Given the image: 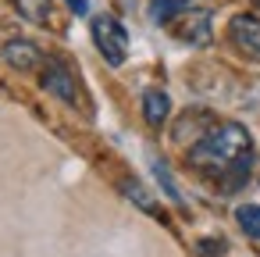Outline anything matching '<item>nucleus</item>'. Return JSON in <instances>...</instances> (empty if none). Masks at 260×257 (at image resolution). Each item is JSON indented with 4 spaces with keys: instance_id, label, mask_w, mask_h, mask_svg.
<instances>
[{
    "instance_id": "f257e3e1",
    "label": "nucleus",
    "mask_w": 260,
    "mask_h": 257,
    "mask_svg": "<svg viewBox=\"0 0 260 257\" xmlns=\"http://www.w3.org/2000/svg\"><path fill=\"white\" fill-rule=\"evenodd\" d=\"M249 161H253V139L239 122L214 125L207 136H200L189 147V164L214 179H224L228 172H235L239 164H249Z\"/></svg>"
},
{
    "instance_id": "f03ea898",
    "label": "nucleus",
    "mask_w": 260,
    "mask_h": 257,
    "mask_svg": "<svg viewBox=\"0 0 260 257\" xmlns=\"http://www.w3.org/2000/svg\"><path fill=\"white\" fill-rule=\"evenodd\" d=\"M93 43H96V50H100V58L107 61V65H125V58H128V33H125V25L114 18V15H96L93 18Z\"/></svg>"
},
{
    "instance_id": "7ed1b4c3",
    "label": "nucleus",
    "mask_w": 260,
    "mask_h": 257,
    "mask_svg": "<svg viewBox=\"0 0 260 257\" xmlns=\"http://www.w3.org/2000/svg\"><path fill=\"white\" fill-rule=\"evenodd\" d=\"M40 86L54 97V100H61V104H68V107H79V100H82V93H79V82H75V72L61 61V58H47L43 61V72H40Z\"/></svg>"
},
{
    "instance_id": "20e7f679",
    "label": "nucleus",
    "mask_w": 260,
    "mask_h": 257,
    "mask_svg": "<svg viewBox=\"0 0 260 257\" xmlns=\"http://www.w3.org/2000/svg\"><path fill=\"white\" fill-rule=\"evenodd\" d=\"M228 40L232 47L249 58V61H260V18L256 15H232L228 22Z\"/></svg>"
},
{
    "instance_id": "39448f33",
    "label": "nucleus",
    "mask_w": 260,
    "mask_h": 257,
    "mask_svg": "<svg viewBox=\"0 0 260 257\" xmlns=\"http://www.w3.org/2000/svg\"><path fill=\"white\" fill-rule=\"evenodd\" d=\"M171 29H175V36H178L182 43H192V47H207V43L214 40V33H210V15H207L203 8H189L185 15H178V18L171 22Z\"/></svg>"
},
{
    "instance_id": "423d86ee",
    "label": "nucleus",
    "mask_w": 260,
    "mask_h": 257,
    "mask_svg": "<svg viewBox=\"0 0 260 257\" xmlns=\"http://www.w3.org/2000/svg\"><path fill=\"white\" fill-rule=\"evenodd\" d=\"M4 61L15 68V72H36L43 68V54L32 40H8L4 43Z\"/></svg>"
},
{
    "instance_id": "0eeeda50",
    "label": "nucleus",
    "mask_w": 260,
    "mask_h": 257,
    "mask_svg": "<svg viewBox=\"0 0 260 257\" xmlns=\"http://www.w3.org/2000/svg\"><path fill=\"white\" fill-rule=\"evenodd\" d=\"M168 115H171V97H168L164 90H146V93H143V118H146L153 129H160V125L168 122Z\"/></svg>"
},
{
    "instance_id": "6e6552de",
    "label": "nucleus",
    "mask_w": 260,
    "mask_h": 257,
    "mask_svg": "<svg viewBox=\"0 0 260 257\" xmlns=\"http://www.w3.org/2000/svg\"><path fill=\"white\" fill-rule=\"evenodd\" d=\"M15 11L32 25H54V0H11Z\"/></svg>"
},
{
    "instance_id": "1a4fd4ad",
    "label": "nucleus",
    "mask_w": 260,
    "mask_h": 257,
    "mask_svg": "<svg viewBox=\"0 0 260 257\" xmlns=\"http://www.w3.org/2000/svg\"><path fill=\"white\" fill-rule=\"evenodd\" d=\"M121 193H125L136 207H143L150 218H164V214H160V207H157V200L146 193V186H143V182H136V179H121Z\"/></svg>"
},
{
    "instance_id": "9d476101",
    "label": "nucleus",
    "mask_w": 260,
    "mask_h": 257,
    "mask_svg": "<svg viewBox=\"0 0 260 257\" xmlns=\"http://www.w3.org/2000/svg\"><path fill=\"white\" fill-rule=\"evenodd\" d=\"M185 11H189V0H150V18L157 25H171Z\"/></svg>"
},
{
    "instance_id": "9b49d317",
    "label": "nucleus",
    "mask_w": 260,
    "mask_h": 257,
    "mask_svg": "<svg viewBox=\"0 0 260 257\" xmlns=\"http://www.w3.org/2000/svg\"><path fill=\"white\" fill-rule=\"evenodd\" d=\"M235 221H239V229H242L246 236L260 239V204H242V207L235 211Z\"/></svg>"
},
{
    "instance_id": "f8f14e48",
    "label": "nucleus",
    "mask_w": 260,
    "mask_h": 257,
    "mask_svg": "<svg viewBox=\"0 0 260 257\" xmlns=\"http://www.w3.org/2000/svg\"><path fill=\"white\" fill-rule=\"evenodd\" d=\"M153 175L160 179L164 193H168L175 204H182V193H178V186H175V179H171V172H168V164H164V161H153Z\"/></svg>"
},
{
    "instance_id": "ddd939ff",
    "label": "nucleus",
    "mask_w": 260,
    "mask_h": 257,
    "mask_svg": "<svg viewBox=\"0 0 260 257\" xmlns=\"http://www.w3.org/2000/svg\"><path fill=\"white\" fill-rule=\"evenodd\" d=\"M224 250H228V246H224L221 239H200V243H196V253H200V257H224Z\"/></svg>"
},
{
    "instance_id": "4468645a",
    "label": "nucleus",
    "mask_w": 260,
    "mask_h": 257,
    "mask_svg": "<svg viewBox=\"0 0 260 257\" xmlns=\"http://www.w3.org/2000/svg\"><path fill=\"white\" fill-rule=\"evenodd\" d=\"M68 4H72V8H75L79 15H86V8H89V4H86V0H68Z\"/></svg>"
},
{
    "instance_id": "2eb2a0df",
    "label": "nucleus",
    "mask_w": 260,
    "mask_h": 257,
    "mask_svg": "<svg viewBox=\"0 0 260 257\" xmlns=\"http://www.w3.org/2000/svg\"><path fill=\"white\" fill-rule=\"evenodd\" d=\"M253 4H256V8H260V0H253Z\"/></svg>"
}]
</instances>
